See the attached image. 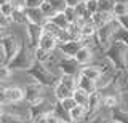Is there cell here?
<instances>
[{
	"mask_svg": "<svg viewBox=\"0 0 128 123\" xmlns=\"http://www.w3.org/2000/svg\"><path fill=\"white\" fill-rule=\"evenodd\" d=\"M14 10H16V5H14L13 2H8V3H5V5H2V14H6V16H13Z\"/></svg>",
	"mask_w": 128,
	"mask_h": 123,
	"instance_id": "e575fe53",
	"label": "cell"
},
{
	"mask_svg": "<svg viewBox=\"0 0 128 123\" xmlns=\"http://www.w3.org/2000/svg\"><path fill=\"white\" fill-rule=\"evenodd\" d=\"M26 32H27V42H29V45L35 50V48L38 46V42H40V38H42L43 32H45L43 26L27 21V24H26Z\"/></svg>",
	"mask_w": 128,
	"mask_h": 123,
	"instance_id": "ba28073f",
	"label": "cell"
},
{
	"mask_svg": "<svg viewBox=\"0 0 128 123\" xmlns=\"http://www.w3.org/2000/svg\"><path fill=\"white\" fill-rule=\"evenodd\" d=\"M115 19H117L118 26L122 27V29H126V30H128V14H123V16H117Z\"/></svg>",
	"mask_w": 128,
	"mask_h": 123,
	"instance_id": "f35d334b",
	"label": "cell"
},
{
	"mask_svg": "<svg viewBox=\"0 0 128 123\" xmlns=\"http://www.w3.org/2000/svg\"><path fill=\"white\" fill-rule=\"evenodd\" d=\"M34 53H35V59L40 61V62H45V64L50 61V58H51V53H50V51L40 48V46H37V48L34 50Z\"/></svg>",
	"mask_w": 128,
	"mask_h": 123,
	"instance_id": "484cf974",
	"label": "cell"
},
{
	"mask_svg": "<svg viewBox=\"0 0 128 123\" xmlns=\"http://www.w3.org/2000/svg\"><path fill=\"white\" fill-rule=\"evenodd\" d=\"M59 82L64 83L66 86H69V88L74 91L78 88V75H69V74H62L61 77H59Z\"/></svg>",
	"mask_w": 128,
	"mask_h": 123,
	"instance_id": "7402d4cb",
	"label": "cell"
},
{
	"mask_svg": "<svg viewBox=\"0 0 128 123\" xmlns=\"http://www.w3.org/2000/svg\"><path fill=\"white\" fill-rule=\"evenodd\" d=\"M104 58L109 59L117 70H125L128 61V45L120 40H114L109 48L104 51Z\"/></svg>",
	"mask_w": 128,
	"mask_h": 123,
	"instance_id": "7a4b0ae2",
	"label": "cell"
},
{
	"mask_svg": "<svg viewBox=\"0 0 128 123\" xmlns=\"http://www.w3.org/2000/svg\"><path fill=\"white\" fill-rule=\"evenodd\" d=\"M46 2H50L51 5L56 8V11H64L67 8V3H66V0H46Z\"/></svg>",
	"mask_w": 128,
	"mask_h": 123,
	"instance_id": "d590c367",
	"label": "cell"
},
{
	"mask_svg": "<svg viewBox=\"0 0 128 123\" xmlns=\"http://www.w3.org/2000/svg\"><path fill=\"white\" fill-rule=\"evenodd\" d=\"M114 40H120V42L125 43V45H128V30L118 27L117 32H115V38H114Z\"/></svg>",
	"mask_w": 128,
	"mask_h": 123,
	"instance_id": "d6a6232c",
	"label": "cell"
},
{
	"mask_svg": "<svg viewBox=\"0 0 128 123\" xmlns=\"http://www.w3.org/2000/svg\"><path fill=\"white\" fill-rule=\"evenodd\" d=\"M58 102H59V104H61V106H62L66 110H69V112H70L72 109H74L75 106H78L77 102H75V99L72 98V96H70V98H66V99H62V101H58Z\"/></svg>",
	"mask_w": 128,
	"mask_h": 123,
	"instance_id": "1f68e13d",
	"label": "cell"
},
{
	"mask_svg": "<svg viewBox=\"0 0 128 123\" xmlns=\"http://www.w3.org/2000/svg\"><path fill=\"white\" fill-rule=\"evenodd\" d=\"M102 72H104V69H101L98 64H85L82 67V70H80V75L90 78V80H96V82H98L99 78H101Z\"/></svg>",
	"mask_w": 128,
	"mask_h": 123,
	"instance_id": "7c38bea8",
	"label": "cell"
},
{
	"mask_svg": "<svg viewBox=\"0 0 128 123\" xmlns=\"http://www.w3.org/2000/svg\"><path fill=\"white\" fill-rule=\"evenodd\" d=\"M38 46L40 48H43V50H46V51H50V53H53V51L58 50V46H59V40L54 37L53 34H50V32H43L42 35V38H40V42H38Z\"/></svg>",
	"mask_w": 128,
	"mask_h": 123,
	"instance_id": "8fae6325",
	"label": "cell"
},
{
	"mask_svg": "<svg viewBox=\"0 0 128 123\" xmlns=\"http://www.w3.org/2000/svg\"><path fill=\"white\" fill-rule=\"evenodd\" d=\"M40 8H42V11L45 13V16H46L48 19H51V18H53L56 13H59V11H56V8H54L53 5H51L50 2H46V0L42 3V5H40Z\"/></svg>",
	"mask_w": 128,
	"mask_h": 123,
	"instance_id": "83f0119b",
	"label": "cell"
},
{
	"mask_svg": "<svg viewBox=\"0 0 128 123\" xmlns=\"http://www.w3.org/2000/svg\"><path fill=\"white\" fill-rule=\"evenodd\" d=\"M117 3H128V0H115Z\"/></svg>",
	"mask_w": 128,
	"mask_h": 123,
	"instance_id": "c3c4849f",
	"label": "cell"
},
{
	"mask_svg": "<svg viewBox=\"0 0 128 123\" xmlns=\"http://www.w3.org/2000/svg\"><path fill=\"white\" fill-rule=\"evenodd\" d=\"M45 88L46 86L40 85L38 82L27 83L24 86V101L27 102V106L35 104V102H40L42 99H45Z\"/></svg>",
	"mask_w": 128,
	"mask_h": 123,
	"instance_id": "52a82bcc",
	"label": "cell"
},
{
	"mask_svg": "<svg viewBox=\"0 0 128 123\" xmlns=\"http://www.w3.org/2000/svg\"><path fill=\"white\" fill-rule=\"evenodd\" d=\"M115 16L114 13H107V11H98V13L93 14V18H91V21H93V24L96 27H101L104 24H107V22L114 21Z\"/></svg>",
	"mask_w": 128,
	"mask_h": 123,
	"instance_id": "9a60e30c",
	"label": "cell"
},
{
	"mask_svg": "<svg viewBox=\"0 0 128 123\" xmlns=\"http://www.w3.org/2000/svg\"><path fill=\"white\" fill-rule=\"evenodd\" d=\"M45 0H26L24 6H40Z\"/></svg>",
	"mask_w": 128,
	"mask_h": 123,
	"instance_id": "7bdbcfd3",
	"label": "cell"
},
{
	"mask_svg": "<svg viewBox=\"0 0 128 123\" xmlns=\"http://www.w3.org/2000/svg\"><path fill=\"white\" fill-rule=\"evenodd\" d=\"M53 112L58 115L59 120H61L62 123H66V122H72V118H70V112L64 109V107L59 104L58 101H56V104H54V107H53Z\"/></svg>",
	"mask_w": 128,
	"mask_h": 123,
	"instance_id": "cb8c5ba5",
	"label": "cell"
},
{
	"mask_svg": "<svg viewBox=\"0 0 128 123\" xmlns=\"http://www.w3.org/2000/svg\"><path fill=\"white\" fill-rule=\"evenodd\" d=\"M123 14H128V3H115L114 6V16H123Z\"/></svg>",
	"mask_w": 128,
	"mask_h": 123,
	"instance_id": "f546056e",
	"label": "cell"
},
{
	"mask_svg": "<svg viewBox=\"0 0 128 123\" xmlns=\"http://www.w3.org/2000/svg\"><path fill=\"white\" fill-rule=\"evenodd\" d=\"M0 14H2V6H0Z\"/></svg>",
	"mask_w": 128,
	"mask_h": 123,
	"instance_id": "db71d44e",
	"label": "cell"
},
{
	"mask_svg": "<svg viewBox=\"0 0 128 123\" xmlns=\"http://www.w3.org/2000/svg\"><path fill=\"white\" fill-rule=\"evenodd\" d=\"M13 24H27V16H26V6L24 5H16V10L13 13Z\"/></svg>",
	"mask_w": 128,
	"mask_h": 123,
	"instance_id": "ffe728a7",
	"label": "cell"
},
{
	"mask_svg": "<svg viewBox=\"0 0 128 123\" xmlns=\"http://www.w3.org/2000/svg\"><path fill=\"white\" fill-rule=\"evenodd\" d=\"M21 43L22 42H19V38L14 34H2L0 35V45L3 46V50L6 53V64L18 54L19 48H21Z\"/></svg>",
	"mask_w": 128,
	"mask_h": 123,
	"instance_id": "8992f818",
	"label": "cell"
},
{
	"mask_svg": "<svg viewBox=\"0 0 128 123\" xmlns=\"http://www.w3.org/2000/svg\"><path fill=\"white\" fill-rule=\"evenodd\" d=\"M78 88H82L86 93L93 94L98 91V83H96V80H90V78L83 77V75H78Z\"/></svg>",
	"mask_w": 128,
	"mask_h": 123,
	"instance_id": "ac0fdd59",
	"label": "cell"
},
{
	"mask_svg": "<svg viewBox=\"0 0 128 123\" xmlns=\"http://www.w3.org/2000/svg\"><path fill=\"white\" fill-rule=\"evenodd\" d=\"M115 0H98L99 11H107V13H114V6H115Z\"/></svg>",
	"mask_w": 128,
	"mask_h": 123,
	"instance_id": "4316f807",
	"label": "cell"
},
{
	"mask_svg": "<svg viewBox=\"0 0 128 123\" xmlns=\"http://www.w3.org/2000/svg\"><path fill=\"white\" fill-rule=\"evenodd\" d=\"M86 8L91 14L98 13L99 11V5H98V0H86Z\"/></svg>",
	"mask_w": 128,
	"mask_h": 123,
	"instance_id": "8d00e7d4",
	"label": "cell"
},
{
	"mask_svg": "<svg viewBox=\"0 0 128 123\" xmlns=\"http://www.w3.org/2000/svg\"><path fill=\"white\" fill-rule=\"evenodd\" d=\"M26 16H27V21L40 26H43L48 21V18L45 16V13L42 11L40 6H26Z\"/></svg>",
	"mask_w": 128,
	"mask_h": 123,
	"instance_id": "30bf717a",
	"label": "cell"
},
{
	"mask_svg": "<svg viewBox=\"0 0 128 123\" xmlns=\"http://www.w3.org/2000/svg\"><path fill=\"white\" fill-rule=\"evenodd\" d=\"M125 70H126V72H128V61H126V67H125Z\"/></svg>",
	"mask_w": 128,
	"mask_h": 123,
	"instance_id": "816d5d0a",
	"label": "cell"
},
{
	"mask_svg": "<svg viewBox=\"0 0 128 123\" xmlns=\"http://www.w3.org/2000/svg\"><path fill=\"white\" fill-rule=\"evenodd\" d=\"M85 2H86V0H85Z\"/></svg>",
	"mask_w": 128,
	"mask_h": 123,
	"instance_id": "11a10c76",
	"label": "cell"
},
{
	"mask_svg": "<svg viewBox=\"0 0 128 123\" xmlns=\"http://www.w3.org/2000/svg\"><path fill=\"white\" fill-rule=\"evenodd\" d=\"M118 27L120 26H118L117 19H114V21H110V22H107V24L98 27V30H96V45L99 46V50H101L102 53L109 48L110 43L114 42L115 32H117Z\"/></svg>",
	"mask_w": 128,
	"mask_h": 123,
	"instance_id": "277c9868",
	"label": "cell"
},
{
	"mask_svg": "<svg viewBox=\"0 0 128 123\" xmlns=\"http://www.w3.org/2000/svg\"><path fill=\"white\" fill-rule=\"evenodd\" d=\"M6 98L8 104H18L24 101V88L19 86H6Z\"/></svg>",
	"mask_w": 128,
	"mask_h": 123,
	"instance_id": "5bb4252c",
	"label": "cell"
},
{
	"mask_svg": "<svg viewBox=\"0 0 128 123\" xmlns=\"http://www.w3.org/2000/svg\"><path fill=\"white\" fill-rule=\"evenodd\" d=\"M109 120H110V114H109V117H106V115H102L101 112H99L98 115H94L93 118L86 120L85 123H109Z\"/></svg>",
	"mask_w": 128,
	"mask_h": 123,
	"instance_id": "836d02e7",
	"label": "cell"
},
{
	"mask_svg": "<svg viewBox=\"0 0 128 123\" xmlns=\"http://www.w3.org/2000/svg\"><path fill=\"white\" fill-rule=\"evenodd\" d=\"M11 2H13L14 5H24V3H26V0H11Z\"/></svg>",
	"mask_w": 128,
	"mask_h": 123,
	"instance_id": "7dc6e473",
	"label": "cell"
},
{
	"mask_svg": "<svg viewBox=\"0 0 128 123\" xmlns=\"http://www.w3.org/2000/svg\"><path fill=\"white\" fill-rule=\"evenodd\" d=\"M27 122H29V118H24L16 114H8V112H3V115L0 117V123H27Z\"/></svg>",
	"mask_w": 128,
	"mask_h": 123,
	"instance_id": "603a6c76",
	"label": "cell"
},
{
	"mask_svg": "<svg viewBox=\"0 0 128 123\" xmlns=\"http://www.w3.org/2000/svg\"><path fill=\"white\" fill-rule=\"evenodd\" d=\"M82 2H85V0H66V3H67V6H77L78 3H82Z\"/></svg>",
	"mask_w": 128,
	"mask_h": 123,
	"instance_id": "bcb514c9",
	"label": "cell"
},
{
	"mask_svg": "<svg viewBox=\"0 0 128 123\" xmlns=\"http://www.w3.org/2000/svg\"><path fill=\"white\" fill-rule=\"evenodd\" d=\"M90 96L91 94L86 93V91L82 90V88L74 90V94H72V98L75 99V102H77L78 106H85V107H88V104H90Z\"/></svg>",
	"mask_w": 128,
	"mask_h": 123,
	"instance_id": "d6986e66",
	"label": "cell"
},
{
	"mask_svg": "<svg viewBox=\"0 0 128 123\" xmlns=\"http://www.w3.org/2000/svg\"><path fill=\"white\" fill-rule=\"evenodd\" d=\"M50 21H53L58 27H61V29H69L70 27V21H69V18L66 16V13L64 11H59V13H56L53 18L50 19Z\"/></svg>",
	"mask_w": 128,
	"mask_h": 123,
	"instance_id": "44dd1931",
	"label": "cell"
},
{
	"mask_svg": "<svg viewBox=\"0 0 128 123\" xmlns=\"http://www.w3.org/2000/svg\"><path fill=\"white\" fill-rule=\"evenodd\" d=\"M54 93H53V96H54V99L56 101H62V99H66V98H70L72 94H74V91H72L69 86H66L64 83H61L59 82L58 85L54 86Z\"/></svg>",
	"mask_w": 128,
	"mask_h": 123,
	"instance_id": "e0dca14e",
	"label": "cell"
},
{
	"mask_svg": "<svg viewBox=\"0 0 128 123\" xmlns=\"http://www.w3.org/2000/svg\"><path fill=\"white\" fill-rule=\"evenodd\" d=\"M61 53V51H59ZM56 70H58L59 77H61L62 74H69V75H80V70H82V64L75 59L74 56H64L61 53L58 58V61H56Z\"/></svg>",
	"mask_w": 128,
	"mask_h": 123,
	"instance_id": "5b68a950",
	"label": "cell"
},
{
	"mask_svg": "<svg viewBox=\"0 0 128 123\" xmlns=\"http://www.w3.org/2000/svg\"><path fill=\"white\" fill-rule=\"evenodd\" d=\"M83 45H85V42H83L82 38H72V40H67V42L59 43L58 50L61 51L64 56H75V54H77V51L82 48Z\"/></svg>",
	"mask_w": 128,
	"mask_h": 123,
	"instance_id": "9c48e42d",
	"label": "cell"
},
{
	"mask_svg": "<svg viewBox=\"0 0 128 123\" xmlns=\"http://www.w3.org/2000/svg\"><path fill=\"white\" fill-rule=\"evenodd\" d=\"M122 107L125 110H128V93H123L122 94Z\"/></svg>",
	"mask_w": 128,
	"mask_h": 123,
	"instance_id": "f6af8a7d",
	"label": "cell"
},
{
	"mask_svg": "<svg viewBox=\"0 0 128 123\" xmlns=\"http://www.w3.org/2000/svg\"><path fill=\"white\" fill-rule=\"evenodd\" d=\"M13 24V19L11 16H6V14H0V29H5V27Z\"/></svg>",
	"mask_w": 128,
	"mask_h": 123,
	"instance_id": "74e56055",
	"label": "cell"
},
{
	"mask_svg": "<svg viewBox=\"0 0 128 123\" xmlns=\"http://www.w3.org/2000/svg\"><path fill=\"white\" fill-rule=\"evenodd\" d=\"M13 75V69L8 64H0V82H5Z\"/></svg>",
	"mask_w": 128,
	"mask_h": 123,
	"instance_id": "f1b7e54d",
	"label": "cell"
},
{
	"mask_svg": "<svg viewBox=\"0 0 128 123\" xmlns=\"http://www.w3.org/2000/svg\"><path fill=\"white\" fill-rule=\"evenodd\" d=\"M35 53H34V48L29 45V43H21V48H19L18 54L8 62V66L11 67L13 70H29L32 66L35 64Z\"/></svg>",
	"mask_w": 128,
	"mask_h": 123,
	"instance_id": "3957f363",
	"label": "cell"
},
{
	"mask_svg": "<svg viewBox=\"0 0 128 123\" xmlns=\"http://www.w3.org/2000/svg\"><path fill=\"white\" fill-rule=\"evenodd\" d=\"M70 118H72V122H75V123L86 122V118H88V109H86L85 106H75L74 109L70 110Z\"/></svg>",
	"mask_w": 128,
	"mask_h": 123,
	"instance_id": "2e32d148",
	"label": "cell"
},
{
	"mask_svg": "<svg viewBox=\"0 0 128 123\" xmlns=\"http://www.w3.org/2000/svg\"><path fill=\"white\" fill-rule=\"evenodd\" d=\"M109 123H120V122H117V120H114V118H110V120H109Z\"/></svg>",
	"mask_w": 128,
	"mask_h": 123,
	"instance_id": "f907efd6",
	"label": "cell"
},
{
	"mask_svg": "<svg viewBox=\"0 0 128 123\" xmlns=\"http://www.w3.org/2000/svg\"><path fill=\"white\" fill-rule=\"evenodd\" d=\"M77 61L80 62L82 66H85V64H90L91 61H93V58H94V51H93V46H90V45H83L82 48H80L77 51V54L74 56Z\"/></svg>",
	"mask_w": 128,
	"mask_h": 123,
	"instance_id": "4fadbf2b",
	"label": "cell"
},
{
	"mask_svg": "<svg viewBox=\"0 0 128 123\" xmlns=\"http://www.w3.org/2000/svg\"><path fill=\"white\" fill-rule=\"evenodd\" d=\"M43 29H45L46 32L53 34L54 37L58 38V40H59V35H61V32L64 30V29H61V27H58V26H56V24H54L53 21H50V19H48V21L45 22V24H43Z\"/></svg>",
	"mask_w": 128,
	"mask_h": 123,
	"instance_id": "d4e9b609",
	"label": "cell"
},
{
	"mask_svg": "<svg viewBox=\"0 0 128 123\" xmlns=\"http://www.w3.org/2000/svg\"><path fill=\"white\" fill-rule=\"evenodd\" d=\"M64 13H66V16L69 18L70 24H75V22H78V16H77V11H75L74 6H67V8L64 10Z\"/></svg>",
	"mask_w": 128,
	"mask_h": 123,
	"instance_id": "4dcf8cb0",
	"label": "cell"
},
{
	"mask_svg": "<svg viewBox=\"0 0 128 123\" xmlns=\"http://www.w3.org/2000/svg\"><path fill=\"white\" fill-rule=\"evenodd\" d=\"M46 122H48V123H62L61 120H59V117L53 112V110H51V112L46 115Z\"/></svg>",
	"mask_w": 128,
	"mask_h": 123,
	"instance_id": "b9f144b4",
	"label": "cell"
},
{
	"mask_svg": "<svg viewBox=\"0 0 128 123\" xmlns=\"http://www.w3.org/2000/svg\"><path fill=\"white\" fill-rule=\"evenodd\" d=\"M0 64H6V53L2 45H0Z\"/></svg>",
	"mask_w": 128,
	"mask_h": 123,
	"instance_id": "ee69618b",
	"label": "cell"
},
{
	"mask_svg": "<svg viewBox=\"0 0 128 123\" xmlns=\"http://www.w3.org/2000/svg\"><path fill=\"white\" fill-rule=\"evenodd\" d=\"M0 104H2V106L8 104V98H6V86H0Z\"/></svg>",
	"mask_w": 128,
	"mask_h": 123,
	"instance_id": "60d3db41",
	"label": "cell"
},
{
	"mask_svg": "<svg viewBox=\"0 0 128 123\" xmlns=\"http://www.w3.org/2000/svg\"><path fill=\"white\" fill-rule=\"evenodd\" d=\"M46 115H48V114L35 115V117H32V118H30V123H48V122H46Z\"/></svg>",
	"mask_w": 128,
	"mask_h": 123,
	"instance_id": "ab89813d",
	"label": "cell"
},
{
	"mask_svg": "<svg viewBox=\"0 0 128 123\" xmlns=\"http://www.w3.org/2000/svg\"><path fill=\"white\" fill-rule=\"evenodd\" d=\"M2 115H3V106L0 104V117H2Z\"/></svg>",
	"mask_w": 128,
	"mask_h": 123,
	"instance_id": "681fc988",
	"label": "cell"
},
{
	"mask_svg": "<svg viewBox=\"0 0 128 123\" xmlns=\"http://www.w3.org/2000/svg\"><path fill=\"white\" fill-rule=\"evenodd\" d=\"M26 74L30 75L35 82H38L40 85L46 86V88H54L59 83V75L56 72H51L45 62H40V61H35V64L29 70H26Z\"/></svg>",
	"mask_w": 128,
	"mask_h": 123,
	"instance_id": "6da1fadb",
	"label": "cell"
},
{
	"mask_svg": "<svg viewBox=\"0 0 128 123\" xmlns=\"http://www.w3.org/2000/svg\"><path fill=\"white\" fill-rule=\"evenodd\" d=\"M66 123H75V122H66Z\"/></svg>",
	"mask_w": 128,
	"mask_h": 123,
	"instance_id": "f5cc1de1",
	"label": "cell"
}]
</instances>
